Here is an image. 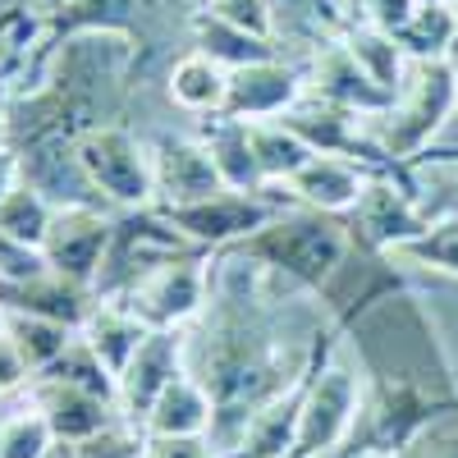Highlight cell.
I'll return each mask as SVG.
<instances>
[{
    "label": "cell",
    "instance_id": "1",
    "mask_svg": "<svg viewBox=\"0 0 458 458\" xmlns=\"http://www.w3.org/2000/svg\"><path fill=\"white\" fill-rule=\"evenodd\" d=\"M349 248H353V229L339 216H326V211H312V207L280 211L266 229H257L252 239L234 243V252L266 266L276 284L284 280L293 289H312V293H321L335 280Z\"/></svg>",
    "mask_w": 458,
    "mask_h": 458
},
{
    "label": "cell",
    "instance_id": "2",
    "mask_svg": "<svg viewBox=\"0 0 458 458\" xmlns=\"http://www.w3.org/2000/svg\"><path fill=\"white\" fill-rule=\"evenodd\" d=\"M458 110V64L454 60H412L408 79L386 114H371L367 133L390 161H412L431 147L445 120Z\"/></svg>",
    "mask_w": 458,
    "mask_h": 458
},
{
    "label": "cell",
    "instance_id": "3",
    "mask_svg": "<svg viewBox=\"0 0 458 458\" xmlns=\"http://www.w3.org/2000/svg\"><path fill=\"white\" fill-rule=\"evenodd\" d=\"M362 376L358 367L339 362L335 349L326 344L308 390H302V412H298V436L289 458H335V449L353 436V422L362 412Z\"/></svg>",
    "mask_w": 458,
    "mask_h": 458
},
{
    "label": "cell",
    "instance_id": "4",
    "mask_svg": "<svg viewBox=\"0 0 458 458\" xmlns=\"http://www.w3.org/2000/svg\"><path fill=\"white\" fill-rule=\"evenodd\" d=\"M73 157H79L92 193L106 207L142 211L157 202V174H151V147H142L124 124H92L73 138Z\"/></svg>",
    "mask_w": 458,
    "mask_h": 458
},
{
    "label": "cell",
    "instance_id": "5",
    "mask_svg": "<svg viewBox=\"0 0 458 458\" xmlns=\"http://www.w3.org/2000/svg\"><path fill=\"white\" fill-rule=\"evenodd\" d=\"M110 302H124L147 330H183L188 321H198L211 302V257H207V248L157 261L147 276H138Z\"/></svg>",
    "mask_w": 458,
    "mask_h": 458
},
{
    "label": "cell",
    "instance_id": "6",
    "mask_svg": "<svg viewBox=\"0 0 458 458\" xmlns=\"http://www.w3.org/2000/svg\"><path fill=\"white\" fill-rule=\"evenodd\" d=\"M157 211L193 248H211V252L252 239L257 229H266V225L280 216L271 188H261V193H234V188H225V193H216L207 202H193V207H157Z\"/></svg>",
    "mask_w": 458,
    "mask_h": 458
},
{
    "label": "cell",
    "instance_id": "7",
    "mask_svg": "<svg viewBox=\"0 0 458 458\" xmlns=\"http://www.w3.org/2000/svg\"><path fill=\"white\" fill-rule=\"evenodd\" d=\"M110 234H114V216L101 211L97 202L55 207L42 252H47V261H51L55 276L92 289L101 261H106V248H110Z\"/></svg>",
    "mask_w": 458,
    "mask_h": 458
},
{
    "label": "cell",
    "instance_id": "8",
    "mask_svg": "<svg viewBox=\"0 0 458 458\" xmlns=\"http://www.w3.org/2000/svg\"><path fill=\"white\" fill-rule=\"evenodd\" d=\"M188 371V330H147L133 362L120 376V417L142 431L151 403Z\"/></svg>",
    "mask_w": 458,
    "mask_h": 458
},
{
    "label": "cell",
    "instance_id": "9",
    "mask_svg": "<svg viewBox=\"0 0 458 458\" xmlns=\"http://www.w3.org/2000/svg\"><path fill=\"white\" fill-rule=\"evenodd\" d=\"M308 97V73L276 60L261 64H243L229 69V92H225V120H243V124H261V120H280L284 110H293Z\"/></svg>",
    "mask_w": 458,
    "mask_h": 458
},
{
    "label": "cell",
    "instance_id": "10",
    "mask_svg": "<svg viewBox=\"0 0 458 458\" xmlns=\"http://www.w3.org/2000/svg\"><path fill=\"white\" fill-rule=\"evenodd\" d=\"M161 14V0H55L51 19L42 23V55L79 32H120L133 47H142L147 23Z\"/></svg>",
    "mask_w": 458,
    "mask_h": 458
},
{
    "label": "cell",
    "instance_id": "11",
    "mask_svg": "<svg viewBox=\"0 0 458 458\" xmlns=\"http://www.w3.org/2000/svg\"><path fill=\"white\" fill-rule=\"evenodd\" d=\"M353 239L371 252H394L403 243H412L417 234L427 229V216L417 211V198H412V188L394 183L390 174H371L367 179V193L362 202L353 207Z\"/></svg>",
    "mask_w": 458,
    "mask_h": 458
},
{
    "label": "cell",
    "instance_id": "12",
    "mask_svg": "<svg viewBox=\"0 0 458 458\" xmlns=\"http://www.w3.org/2000/svg\"><path fill=\"white\" fill-rule=\"evenodd\" d=\"M151 174H157V207H193L225 193V179L202 138H157L151 142Z\"/></svg>",
    "mask_w": 458,
    "mask_h": 458
},
{
    "label": "cell",
    "instance_id": "13",
    "mask_svg": "<svg viewBox=\"0 0 458 458\" xmlns=\"http://www.w3.org/2000/svg\"><path fill=\"white\" fill-rule=\"evenodd\" d=\"M308 92L330 101V106H344L371 120V114H386L394 106V92H386L380 83L367 79V69L349 55L344 42H326L317 55H312V69H308Z\"/></svg>",
    "mask_w": 458,
    "mask_h": 458
},
{
    "label": "cell",
    "instance_id": "14",
    "mask_svg": "<svg viewBox=\"0 0 458 458\" xmlns=\"http://www.w3.org/2000/svg\"><path fill=\"white\" fill-rule=\"evenodd\" d=\"M28 399L42 408V417L51 422L55 440H73V445H83V440H92L97 431L124 422L120 408H114L110 399L69 386V380H55V376H37L32 386H28Z\"/></svg>",
    "mask_w": 458,
    "mask_h": 458
},
{
    "label": "cell",
    "instance_id": "15",
    "mask_svg": "<svg viewBox=\"0 0 458 458\" xmlns=\"http://www.w3.org/2000/svg\"><path fill=\"white\" fill-rule=\"evenodd\" d=\"M367 179H371V170H362L349 157H312L284 183V193L298 207H312V211H326V216H344V211H353L362 202Z\"/></svg>",
    "mask_w": 458,
    "mask_h": 458
},
{
    "label": "cell",
    "instance_id": "16",
    "mask_svg": "<svg viewBox=\"0 0 458 458\" xmlns=\"http://www.w3.org/2000/svg\"><path fill=\"white\" fill-rule=\"evenodd\" d=\"M97 293L88 284H73L64 276H37L23 284H0V312H32V317H47L60 321L69 330H83L88 317L97 312Z\"/></svg>",
    "mask_w": 458,
    "mask_h": 458
},
{
    "label": "cell",
    "instance_id": "17",
    "mask_svg": "<svg viewBox=\"0 0 458 458\" xmlns=\"http://www.w3.org/2000/svg\"><path fill=\"white\" fill-rule=\"evenodd\" d=\"M321 358V353H317ZM317 367V362H312ZM312 376V371H308ZM308 376L298 380L293 390L276 394L271 403H261L252 412V422L239 440V449L229 454V458H289L293 449V436H298V412H302V390H308Z\"/></svg>",
    "mask_w": 458,
    "mask_h": 458
},
{
    "label": "cell",
    "instance_id": "18",
    "mask_svg": "<svg viewBox=\"0 0 458 458\" xmlns=\"http://www.w3.org/2000/svg\"><path fill=\"white\" fill-rule=\"evenodd\" d=\"M211 417H216V403H211L207 386L198 376L183 371L174 386L151 403L147 422H142V436H207Z\"/></svg>",
    "mask_w": 458,
    "mask_h": 458
},
{
    "label": "cell",
    "instance_id": "19",
    "mask_svg": "<svg viewBox=\"0 0 458 458\" xmlns=\"http://www.w3.org/2000/svg\"><path fill=\"white\" fill-rule=\"evenodd\" d=\"M188 32H193V51L211 55L220 69H243V64H261V60H276V42H266V37H252L234 23L216 19L211 10H198L188 19Z\"/></svg>",
    "mask_w": 458,
    "mask_h": 458
},
{
    "label": "cell",
    "instance_id": "20",
    "mask_svg": "<svg viewBox=\"0 0 458 458\" xmlns=\"http://www.w3.org/2000/svg\"><path fill=\"white\" fill-rule=\"evenodd\" d=\"M79 335L92 344V353L106 362V371L120 380L124 367H129L133 353H138V344L147 339V326L124 308V302H97V312L88 317V326H83Z\"/></svg>",
    "mask_w": 458,
    "mask_h": 458
},
{
    "label": "cell",
    "instance_id": "21",
    "mask_svg": "<svg viewBox=\"0 0 458 458\" xmlns=\"http://www.w3.org/2000/svg\"><path fill=\"white\" fill-rule=\"evenodd\" d=\"M202 142H207V151H211V161H216L225 188H234V193H261V188H266L243 120H225V114H211V124L202 129Z\"/></svg>",
    "mask_w": 458,
    "mask_h": 458
},
{
    "label": "cell",
    "instance_id": "22",
    "mask_svg": "<svg viewBox=\"0 0 458 458\" xmlns=\"http://www.w3.org/2000/svg\"><path fill=\"white\" fill-rule=\"evenodd\" d=\"M165 92L188 114H220L225 110V92H229V69H220L202 51H188L183 60H174Z\"/></svg>",
    "mask_w": 458,
    "mask_h": 458
},
{
    "label": "cell",
    "instance_id": "23",
    "mask_svg": "<svg viewBox=\"0 0 458 458\" xmlns=\"http://www.w3.org/2000/svg\"><path fill=\"white\" fill-rule=\"evenodd\" d=\"M248 142H252V157H257V170L266 179V188H284L302 165H308L317 151L302 142L284 120H261V124H248Z\"/></svg>",
    "mask_w": 458,
    "mask_h": 458
},
{
    "label": "cell",
    "instance_id": "24",
    "mask_svg": "<svg viewBox=\"0 0 458 458\" xmlns=\"http://www.w3.org/2000/svg\"><path fill=\"white\" fill-rule=\"evenodd\" d=\"M339 42L349 47V55L367 69V79H371V83H380L386 92H394V97H399V88H403V79H408L412 60L403 55V47L394 42V32H390V28L353 23L349 32L339 37Z\"/></svg>",
    "mask_w": 458,
    "mask_h": 458
},
{
    "label": "cell",
    "instance_id": "25",
    "mask_svg": "<svg viewBox=\"0 0 458 458\" xmlns=\"http://www.w3.org/2000/svg\"><path fill=\"white\" fill-rule=\"evenodd\" d=\"M394 42L408 60H454L458 47V5H417L399 28Z\"/></svg>",
    "mask_w": 458,
    "mask_h": 458
},
{
    "label": "cell",
    "instance_id": "26",
    "mask_svg": "<svg viewBox=\"0 0 458 458\" xmlns=\"http://www.w3.org/2000/svg\"><path fill=\"white\" fill-rule=\"evenodd\" d=\"M0 330L14 339V349L23 353L32 376L55 367L64 358V349L73 344V335H79V330H69L60 321H47V317H32V312H0Z\"/></svg>",
    "mask_w": 458,
    "mask_h": 458
},
{
    "label": "cell",
    "instance_id": "27",
    "mask_svg": "<svg viewBox=\"0 0 458 458\" xmlns=\"http://www.w3.org/2000/svg\"><path fill=\"white\" fill-rule=\"evenodd\" d=\"M51 216H55V207L37 193L32 183L19 179L10 188V198L0 202V234H10V239H19L28 248H42L47 243V229H51Z\"/></svg>",
    "mask_w": 458,
    "mask_h": 458
},
{
    "label": "cell",
    "instance_id": "28",
    "mask_svg": "<svg viewBox=\"0 0 458 458\" xmlns=\"http://www.w3.org/2000/svg\"><path fill=\"white\" fill-rule=\"evenodd\" d=\"M394 266H427V271H445L458 280V220H431L412 243L386 252Z\"/></svg>",
    "mask_w": 458,
    "mask_h": 458
},
{
    "label": "cell",
    "instance_id": "29",
    "mask_svg": "<svg viewBox=\"0 0 458 458\" xmlns=\"http://www.w3.org/2000/svg\"><path fill=\"white\" fill-rule=\"evenodd\" d=\"M51 445H55V431L32 399L14 408L10 417H0V458H42Z\"/></svg>",
    "mask_w": 458,
    "mask_h": 458
},
{
    "label": "cell",
    "instance_id": "30",
    "mask_svg": "<svg viewBox=\"0 0 458 458\" xmlns=\"http://www.w3.org/2000/svg\"><path fill=\"white\" fill-rule=\"evenodd\" d=\"M412 198H417V211L427 216V225L431 220H458V170L436 165L412 188Z\"/></svg>",
    "mask_w": 458,
    "mask_h": 458
},
{
    "label": "cell",
    "instance_id": "31",
    "mask_svg": "<svg viewBox=\"0 0 458 458\" xmlns=\"http://www.w3.org/2000/svg\"><path fill=\"white\" fill-rule=\"evenodd\" d=\"M399 458H458V403L445 408L440 417H431V422L399 449Z\"/></svg>",
    "mask_w": 458,
    "mask_h": 458
},
{
    "label": "cell",
    "instance_id": "32",
    "mask_svg": "<svg viewBox=\"0 0 458 458\" xmlns=\"http://www.w3.org/2000/svg\"><path fill=\"white\" fill-rule=\"evenodd\" d=\"M202 10H211L216 19L234 23L252 37H266V42H276V5L271 0H207Z\"/></svg>",
    "mask_w": 458,
    "mask_h": 458
},
{
    "label": "cell",
    "instance_id": "33",
    "mask_svg": "<svg viewBox=\"0 0 458 458\" xmlns=\"http://www.w3.org/2000/svg\"><path fill=\"white\" fill-rule=\"evenodd\" d=\"M37 276H51L47 252L0 234V284H23V280H37Z\"/></svg>",
    "mask_w": 458,
    "mask_h": 458
},
{
    "label": "cell",
    "instance_id": "34",
    "mask_svg": "<svg viewBox=\"0 0 458 458\" xmlns=\"http://www.w3.org/2000/svg\"><path fill=\"white\" fill-rule=\"evenodd\" d=\"M83 458H147V436L129 422H114L106 431H97L92 440L79 445Z\"/></svg>",
    "mask_w": 458,
    "mask_h": 458
},
{
    "label": "cell",
    "instance_id": "35",
    "mask_svg": "<svg viewBox=\"0 0 458 458\" xmlns=\"http://www.w3.org/2000/svg\"><path fill=\"white\" fill-rule=\"evenodd\" d=\"M147 458H220L207 436H147Z\"/></svg>",
    "mask_w": 458,
    "mask_h": 458
},
{
    "label": "cell",
    "instance_id": "36",
    "mask_svg": "<svg viewBox=\"0 0 458 458\" xmlns=\"http://www.w3.org/2000/svg\"><path fill=\"white\" fill-rule=\"evenodd\" d=\"M23 386H32V371H28L23 353L14 349V339L0 330V394H14Z\"/></svg>",
    "mask_w": 458,
    "mask_h": 458
},
{
    "label": "cell",
    "instance_id": "37",
    "mask_svg": "<svg viewBox=\"0 0 458 458\" xmlns=\"http://www.w3.org/2000/svg\"><path fill=\"white\" fill-rule=\"evenodd\" d=\"M19 179H23V174H19V157H14L10 147H0V202L10 198V188H14Z\"/></svg>",
    "mask_w": 458,
    "mask_h": 458
},
{
    "label": "cell",
    "instance_id": "38",
    "mask_svg": "<svg viewBox=\"0 0 458 458\" xmlns=\"http://www.w3.org/2000/svg\"><path fill=\"white\" fill-rule=\"evenodd\" d=\"M10 88H5V73H0V147H10Z\"/></svg>",
    "mask_w": 458,
    "mask_h": 458
},
{
    "label": "cell",
    "instance_id": "39",
    "mask_svg": "<svg viewBox=\"0 0 458 458\" xmlns=\"http://www.w3.org/2000/svg\"><path fill=\"white\" fill-rule=\"evenodd\" d=\"M42 458H83V454H79V445H73V440H55Z\"/></svg>",
    "mask_w": 458,
    "mask_h": 458
},
{
    "label": "cell",
    "instance_id": "40",
    "mask_svg": "<svg viewBox=\"0 0 458 458\" xmlns=\"http://www.w3.org/2000/svg\"><path fill=\"white\" fill-rule=\"evenodd\" d=\"M412 5H458V0H412Z\"/></svg>",
    "mask_w": 458,
    "mask_h": 458
},
{
    "label": "cell",
    "instance_id": "41",
    "mask_svg": "<svg viewBox=\"0 0 458 458\" xmlns=\"http://www.w3.org/2000/svg\"><path fill=\"white\" fill-rule=\"evenodd\" d=\"M362 458H399V454H362Z\"/></svg>",
    "mask_w": 458,
    "mask_h": 458
}]
</instances>
